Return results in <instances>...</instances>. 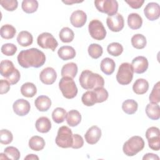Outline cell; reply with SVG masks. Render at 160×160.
<instances>
[{
  "mask_svg": "<svg viewBox=\"0 0 160 160\" xmlns=\"http://www.w3.org/2000/svg\"><path fill=\"white\" fill-rule=\"evenodd\" d=\"M19 64L24 68L33 67L38 68L46 61L44 53L37 48H30L21 51L17 57Z\"/></svg>",
  "mask_w": 160,
  "mask_h": 160,
  "instance_id": "1",
  "label": "cell"
},
{
  "mask_svg": "<svg viewBox=\"0 0 160 160\" xmlns=\"http://www.w3.org/2000/svg\"><path fill=\"white\" fill-rule=\"evenodd\" d=\"M79 83L84 89H94L99 87H104V78L97 73L90 70L83 71L79 76Z\"/></svg>",
  "mask_w": 160,
  "mask_h": 160,
  "instance_id": "2",
  "label": "cell"
},
{
  "mask_svg": "<svg viewBox=\"0 0 160 160\" xmlns=\"http://www.w3.org/2000/svg\"><path fill=\"white\" fill-rule=\"evenodd\" d=\"M144 147L143 139L139 136H134L126 141L122 147L123 152L128 156H133L142 151Z\"/></svg>",
  "mask_w": 160,
  "mask_h": 160,
  "instance_id": "3",
  "label": "cell"
},
{
  "mask_svg": "<svg viewBox=\"0 0 160 160\" xmlns=\"http://www.w3.org/2000/svg\"><path fill=\"white\" fill-rule=\"evenodd\" d=\"M59 88L63 96L67 99H72L78 94V88L73 79L70 77H62L59 82Z\"/></svg>",
  "mask_w": 160,
  "mask_h": 160,
  "instance_id": "4",
  "label": "cell"
},
{
  "mask_svg": "<svg viewBox=\"0 0 160 160\" xmlns=\"http://www.w3.org/2000/svg\"><path fill=\"white\" fill-rule=\"evenodd\" d=\"M72 135L71 129L68 126L60 127L55 139L56 145L62 148H71L73 142Z\"/></svg>",
  "mask_w": 160,
  "mask_h": 160,
  "instance_id": "5",
  "label": "cell"
},
{
  "mask_svg": "<svg viewBox=\"0 0 160 160\" xmlns=\"http://www.w3.org/2000/svg\"><path fill=\"white\" fill-rule=\"evenodd\" d=\"M133 74L134 71L131 64L128 62H123L119 67L116 80L121 85H128L132 81Z\"/></svg>",
  "mask_w": 160,
  "mask_h": 160,
  "instance_id": "6",
  "label": "cell"
},
{
  "mask_svg": "<svg viewBox=\"0 0 160 160\" xmlns=\"http://www.w3.org/2000/svg\"><path fill=\"white\" fill-rule=\"evenodd\" d=\"M94 5L98 11L107 14L108 16L116 14L118 10V2L115 0H96Z\"/></svg>",
  "mask_w": 160,
  "mask_h": 160,
  "instance_id": "7",
  "label": "cell"
},
{
  "mask_svg": "<svg viewBox=\"0 0 160 160\" xmlns=\"http://www.w3.org/2000/svg\"><path fill=\"white\" fill-rule=\"evenodd\" d=\"M88 30L91 36L96 40H102L106 36V31L103 24L98 19H93L90 21Z\"/></svg>",
  "mask_w": 160,
  "mask_h": 160,
  "instance_id": "8",
  "label": "cell"
},
{
  "mask_svg": "<svg viewBox=\"0 0 160 160\" xmlns=\"http://www.w3.org/2000/svg\"><path fill=\"white\" fill-rule=\"evenodd\" d=\"M146 138L148 141L149 147L154 151H159L160 149V132L157 127L149 128L146 132Z\"/></svg>",
  "mask_w": 160,
  "mask_h": 160,
  "instance_id": "9",
  "label": "cell"
},
{
  "mask_svg": "<svg viewBox=\"0 0 160 160\" xmlns=\"http://www.w3.org/2000/svg\"><path fill=\"white\" fill-rule=\"evenodd\" d=\"M38 44L43 49H49L54 51L58 46V42L49 32H42L37 38Z\"/></svg>",
  "mask_w": 160,
  "mask_h": 160,
  "instance_id": "10",
  "label": "cell"
},
{
  "mask_svg": "<svg viewBox=\"0 0 160 160\" xmlns=\"http://www.w3.org/2000/svg\"><path fill=\"white\" fill-rule=\"evenodd\" d=\"M106 24L111 31L119 32L123 29L124 26V18L121 14L117 12L116 14L107 18Z\"/></svg>",
  "mask_w": 160,
  "mask_h": 160,
  "instance_id": "11",
  "label": "cell"
},
{
  "mask_svg": "<svg viewBox=\"0 0 160 160\" xmlns=\"http://www.w3.org/2000/svg\"><path fill=\"white\" fill-rule=\"evenodd\" d=\"M12 108L15 114L19 116H24L29 113L31 106L27 100L18 99L13 103Z\"/></svg>",
  "mask_w": 160,
  "mask_h": 160,
  "instance_id": "12",
  "label": "cell"
},
{
  "mask_svg": "<svg viewBox=\"0 0 160 160\" xmlns=\"http://www.w3.org/2000/svg\"><path fill=\"white\" fill-rule=\"evenodd\" d=\"M144 13L148 19L155 21L159 18L160 6L156 2H149L144 9Z\"/></svg>",
  "mask_w": 160,
  "mask_h": 160,
  "instance_id": "13",
  "label": "cell"
},
{
  "mask_svg": "<svg viewBox=\"0 0 160 160\" xmlns=\"http://www.w3.org/2000/svg\"><path fill=\"white\" fill-rule=\"evenodd\" d=\"M131 64L134 72L142 74L148 69L149 63L146 58L142 56H139L132 59Z\"/></svg>",
  "mask_w": 160,
  "mask_h": 160,
  "instance_id": "14",
  "label": "cell"
},
{
  "mask_svg": "<svg viewBox=\"0 0 160 160\" xmlns=\"http://www.w3.org/2000/svg\"><path fill=\"white\" fill-rule=\"evenodd\" d=\"M57 78L56 71L51 67H48L41 71L39 74L40 81L44 84L50 85L53 84Z\"/></svg>",
  "mask_w": 160,
  "mask_h": 160,
  "instance_id": "15",
  "label": "cell"
},
{
  "mask_svg": "<svg viewBox=\"0 0 160 160\" xmlns=\"http://www.w3.org/2000/svg\"><path fill=\"white\" fill-rule=\"evenodd\" d=\"M101 137V130L96 126H92L89 128L84 135L86 141L89 144H94L97 143Z\"/></svg>",
  "mask_w": 160,
  "mask_h": 160,
  "instance_id": "16",
  "label": "cell"
},
{
  "mask_svg": "<svg viewBox=\"0 0 160 160\" xmlns=\"http://www.w3.org/2000/svg\"><path fill=\"white\" fill-rule=\"evenodd\" d=\"M87 21V15L82 10L74 11L70 16L71 24L75 28L82 27Z\"/></svg>",
  "mask_w": 160,
  "mask_h": 160,
  "instance_id": "17",
  "label": "cell"
},
{
  "mask_svg": "<svg viewBox=\"0 0 160 160\" xmlns=\"http://www.w3.org/2000/svg\"><path fill=\"white\" fill-rule=\"evenodd\" d=\"M34 104L39 111H47L51 106V100L48 96L41 95L35 99Z\"/></svg>",
  "mask_w": 160,
  "mask_h": 160,
  "instance_id": "18",
  "label": "cell"
},
{
  "mask_svg": "<svg viewBox=\"0 0 160 160\" xmlns=\"http://www.w3.org/2000/svg\"><path fill=\"white\" fill-rule=\"evenodd\" d=\"M36 130L41 133H46L49 132L51 128V122L47 117L42 116L39 118L35 123Z\"/></svg>",
  "mask_w": 160,
  "mask_h": 160,
  "instance_id": "19",
  "label": "cell"
},
{
  "mask_svg": "<svg viewBox=\"0 0 160 160\" xmlns=\"http://www.w3.org/2000/svg\"><path fill=\"white\" fill-rule=\"evenodd\" d=\"M58 54L62 60L67 61L76 56V51L72 46H64L58 49Z\"/></svg>",
  "mask_w": 160,
  "mask_h": 160,
  "instance_id": "20",
  "label": "cell"
},
{
  "mask_svg": "<svg viewBox=\"0 0 160 160\" xmlns=\"http://www.w3.org/2000/svg\"><path fill=\"white\" fill-rule=\"evenodd\" d=\"M101 70L106 75L112 74L115 69L116 64L113 59L109 58H104L100 64Z\"/></svg>",
  "mask_w": 160,
  "mask_h": 160,
  "instance_id": "21",
  "label": "cell"
},
{
  "mask_svg": "<svg viewBox=\"0 0 160 160\" xmlns=\"http://www.w3.org/2000/svg\"><path fill=\"white\" fill-rule=\"evenodd\" d=\"M66 119L68 125L71 127H74L80 123L81 121V115L78 111L72 109L67 112Z\"/></svg>",
  "mask_w": 160,
  "mask_h": 160,
  "instance_id": "22",
  "label": "cell"
},
{
  "mask_svg": "<svg viewBox=\"0 0 160 160\" xmlns=\"http://www.w3.org/2000/svg\"><path fill=\"white\" fill-rule=\"evenodd\" d=\"M78 66L74 62H69L64 64L61 71V74L62 77H70L71 78H74L76 77L78 73Z\"/></svg>",
  "mask_w": 160,
  "mask_h": 160,
  "instance_id": "23",
  "label": "cell"
},
{
  "mask_svg": "<svg viewBox=\"0 0 160 160\" xmlns=\"http://www.w3.org/2000/svg\"><path fill=\"white\" fill-rule=\"evenodd\" d=\"M149 89V83L147 80L139 78L136 80L132 85V90L137 94H145Z\"/></svg>",
  "mask_w": 160,
  "mask_h": 160,
  "instance_id": "24",
  "label": "cell"
},
{
  "mask_svg": "<svg viewBox=\"0 0 160 160\" xmlns=\"http://www.w3.org/2000/svg\"><path fill=\"white\" fill-rule=\"evenodd\" d=\"M146 113L152 120H158L160 118V108L158 104L150 102L146 107Z\"/></svg>",
  "mask_w": 160,
  "mask_h": 160,
  "instance_id": "25",
  "label": "cell"
},
{
  "mask_svg": "<svg viewBox=\"0 0 160 160\" xmlns=\"http://www.w3.org/2000/svg\"><path fill=\"white\" fill-rule=\"evenodd\" d=\"M128 24L131 29H138L142 24V19L138 13H131L128 17Z\"/></svg>",
  "mask_w": 160,
  "mask_h": 160,
  "instance_id": "26",
  "label": "cell"
},
{
  "mask_svg": "<svg viewBox=\"0 0 160 160\" xmlns=\"http://www.w3.org/2000/svg\"><path fill=\"white\" fill-rule=\"evenodd\" d=\"M17 41L20 46L27 47L32 44L33 42V37L29 32L27 31H22L17 36Z\"/></svg>",
  "mask_w": 160,
  "mask_h": 160,
  "instance_id": "27",
  "label": "cell"
},
{
  "mask_svg": "<svg viewBox=\"0 0 160 160\" xmlns=\"http://www.w3.org/2000/svg\"><path fill=\"white\" fill-rule=\"evenodd\" d=\"M15 68L14 66V64L12 61L5 59L2 60L1 62L0 65V72L2 76L7 78L15 70Z\"/></svg>",
  "mask_w": 160,
  "mask_h": 160,
  "instance_id": "28",
  "label": "cell"
},
{
  "mask_svg": "<svg viewBox=\"0 0 160 160\" xmlns=\"http://www.w3.org/2000/svg\"><path fill=\"white\" fill-rule=\"evenodd\" d=\"M45 144L44 139L39 136H34L31 137L29 141V148L35 151H39L43 149Z\"/></svg>",
  "mask_w": 160,
  "mask_h": 160,
  "instance_id": "29",
  "label": "cell"
},
{
  "mask_svg": "<svg viewBox=\"0 0 160 160\" xmlns=\"http://www.w3.org/2000/svg\"><path fill=\"white\" fill-rule=\"evenodd\" d=\"M21 92L24 97L32 98L37 93V88L33 83L28 82L21 86Z\"/></svg>",
  "mask_w": 160,
  "mask_h": 160,
  "instance_id": "30",
  "label": "cell"
},
{
  "mask_svg": "<svg viewBox=\"0 0 160 160\" xmlns=\"http://www.w3.org/2000/svg\"><path fill=\"white\" fill-rule=\"evenodd\" d=\"M138 104L134 99L125 100L122 104V111L128 114H133L138 110Z\"/></svg>",
  "mask_w": 160,
  "mask_h": 160,
  "instance_id": "31",
  "label": "cell"
},
{
  "mask_svg": "<svg viewBox=\"0 0 160 160\" xmlns=\"http://www.w3.org/2000/svg\"><path fill=\"white\" fill-rule=\"evenodd\" d=\"M82 102L86 106H92L97 103V97L95 92L92 91H88L83 93L81 97Z\"/></svg>",
  "mask_w": 160,
  "mask_h": 160,
  "instance_id": "32",
  "label": "cell"
},
{
  "mask_svg": "<svg viewBox=\"0 0 160 160\" xmlns=\"http://www.w3.org/2000/svg\"><path fill=\"white\" fill-rule=\"evenodd\" d=\"M131 44L132 46L138 49H141L145 48L146 46L147 41L146 37L141 34H134L131 38Z\"/></svg>",
  "mask_w": 160,
  "mask_h": 160,
  "instance_id": "33",
  "label": "cell"
},
{
  "mask_svg": "<svg viewBox=\"0 0 160 160\" xmlns=\"http://www.w3.org/2000/svg\"><path fill=\"white\" fill-rule=\"evenodd\" d=\"M16 30L14 26L11 24H4L0 29L1 36L5 39H10L14 37Z\"/></svg>",
  "mask_w": 160,
  "mask_h": 160,
  "instance_id": "34",
  "label": "cell"
},
{
  "mask_svg": "<svg viewBox=\"0 0 160 160\" xmlns=\"http://www.w3.org/2000/svg\"><path fill=\"white\" fill-rule=\"evenodd\" d=\"M38 2L36 0H24L21 4L23 11L28 14L36 12L38 8Z\"/></svg>",
  "mask_w": 160,
  "mask_h": 160,
  "instance_id": "35",
  "label": "cell"
},
{
  "mask_svg": "<svg viewBox=\"0 0 160 160\" xmlns=\"http://www.w3.org/2000/svg\"><path fill=\"white\" fill-rule=\"evenodd\" d=\"M60 40L63 42H70L74 38V33L73 31L68 27H64L61 29L59 33Z\"/></svg>",
  "mask_w": 160,
  "mask_h": 160,
  "instance_id": "36",
  "label": "cell"
},
{
  "mask_svg": "<svg viewBox=\"0 0 160 160\" xmlns=\"http://www.w3.org/2000/svg\"><path fill=\"white\" fill-rule=\"evenodd\" d=\"M89 55L93 59H98L103 52V49L101 46L96 43L91 44L88 49Z\"/></svg>",
  "mask_w": 160,
  "mask_h": 160,
  "instance_id": "37",
  "label": "cell"
},
{
  "mask_svg": "<svg viewBox=\"0 0 160 160\" xmlns=\"http://www.w3.org/2000/svg\"><path fill=\"white\" fill-rule=\"evenodd\" d=\"M66 111L62 108H56L54 109L52 112V120L58 124L64 122L66 116Z\"/></svg>",
  "mask_w": 160,
  "mask_h": 160,
  "instance_id": "38",
  "label": "cell"
},
{
  "mask_svg": "<svg viewBox=\"0 0 160 160\" xmlns=\"http://www.w3.org/2000/svg\"><path fill=\"white\" fill-rule=\"evenodd\" d=\"M108 52L112 56H119L123 51L122 46L119 42H112L110 43L107 47Z\"/></svg>",
  "mask_w": 160,
  "mask_h": 160,
  "instance_id": "39",
  "label": "cell"
},
{
  "mask_svg": "<svg viewBox=\"0 0 160 160\" xmlns=\"http://www.w3.org/2000/svg\"><path fill=\"white\" fill-rule=\"evenodd\" d=\"M149 99L151 102L158 104L160 102V82L158 81L154 84L152 91L149 96Z\"/></svg>",
  "mask_w": 160,
  "mask_h": 160,
  "instance_id": "40",
  "label": "cell"
},
{
  "mask_svg": "<svg viewBox=\"0 0 160 160\" xmlns=\"http://www.w3.org/2000/svg\"><path fill=\"white\" fill-rule=\"evenodd\" d=\"M4 152L8 159L18 160L20 158L19 151L14 146H8L4 149Z\"/></svg>",
  "mask_w": 160,
  "mask_h": 160,
  "instance_id": "41",
  "label": "cell"
},
{
  "mask_svg": "<svg viewBox=\"0 0 160 160\" xmlns=\"http://www.w3.org/2000/svg\"><path fill=\"white\" fill-rule=\"evenodd\" d=\"M97 97V103H101L106 101L108 98L109 94L107 90L103 87L96 88L93 89Z\"/></svg>",
  "mask_w": 160,
  "mask_h": 160,
  "instance_id": "42",
  "label": "cell"
},
{
  "mask_svg": "<svg viewBox=\"0 0 160 160\" xmlns=\"http://www.w3.org/2000/svg\"><path fill=\"white\" fill-rule=\"evenodd\" d=\"M13 139V136L11 131L8 129H1L0 131V142L2 144H9Z\"/></svg>",
  "mask_w": 160,
  "mask_h": 160,
  "instance_id": "43",
  "label": "cell"
},
{
  "mask_svg": "<svg viewBox=\"0 0 160 160\" xmlns=\"http://www.w3.org/2000/svg\"><path fill=\"white\" fill-rule=\"evenodd\" d=\"M1 52L8 56H13L17 51V47L12 43H6L3 44L1 48Z\"/></svg>",
  "mask_w": 160,
  "mask_h": 160,
  "instance_id": "44",
  "label": "cell"
},
{
  "mask_svg": "<svg viewBox=\"0 0 160 160\" xmlns=\"http://www.w3.org/2000/svg\"><path fill=\"white\" fill-rule=\"evenodd\" d=\"M0 4L3 8L8 11H14L18 6V2L16 0H1Z\"/></svg>",
  "mask_w": 160,
  "mask_h": 160,
  "instance_id": "45",
  "label": "cell"
},
{
  "mask_svg": "<svg viewBox=\"0 0 160 160\" xmlns=\"http://www.w3.org/2000/svg\"><path fill=\"white\" fill-rule=\"evenodd\" d=\"M72 138L73 142L71 148L73 149H79L82 148V146L84 145V140L78 134H73Z\"/></svg>",
  "mask_w": 160,
  "mask_h": 160,
  "instance_id": "46",
  "label": "cell"
},
{
  "mask_svg": "<svg viewBox=\"0 0 160 160\" xmlns=\"http://www.w3.org/2000/svg\"><path fill=\"white\" fill-rule=\"evenodd\" d=\"M20 77H21V75H20V72L16 68L14 71L9 76H8L7 78H6V80L11 84V85H13V84H16L20 79Z\"/></svg>",
  "mask_w": 160,
  "mask_h": 160,
  "instance_id": "47",
  "label": "cell"
},
{
  "mask_svg": "<svg viewBox=\"0 0 160 160\" xmlns=\"http://www.w3.org/2000/svg\"><path fill=\"white\" fill-rule=\"evenodd\" d=\"M11 84L5 79H1L0 81V94H3L7 93L10 89Z\"/></svg>",
  "mask_w": 160,
  "mask_h": 160,
  "instance_id": "48",
  "label": "cell"
},
{
  "mask_svg": "<svg viewBox=\"0 0 160 160\" xmlns=\"http://www.w3.org/2000/svg\"><path fill=\"white\" fill-rule=\"evenodd\" d=\"M125 2L129 4V6L132 9H139L140 8L143 3L144 2V0H130L125 1Z\"/></svg>",
  "mask_w": 160,
  "mask_h": 160,
  "instance_id": "49",
  "label": "cell"
},
{
  "mask_svg": "<svg viewBox=\"0 0 160 160\" xmlns=\"http://www.w3.org/2000/svg\"><path fill=\"white\" fill-rule=\"evenodd\" d=\"M143 160H159V158L157 154L153 153H147L142 157Z\"/></svg>",
  "mask_w": 160,
  "mask_h": 160,
  "instance_id": "50",
  "label": "cell"
},
{
  "mask_svg": "<svg viewBox=\"0 0 160 160\" xmlns=\"http://www.w3.org/2000/svg\"><path fill=\"white\" fill-rule=\"evenodd\" d=\"M24 159H39V158L38 156H37L36 154H28L27 156H26L24 158Z\"/></svg>",
  "mask_w": 160,
  "mask_h": 160,
  "instance_id": "51",
  "label": "cell"
},
{
  "mask_svg": "<svg viewBox=\"0 0 160 160\" xmlns=\"http://www.w3.org/2000/svg\"><path fill=\"white\" fill-rule=\"evenodd\" d=\"M82 1H72V0H68V1H62V2L68 4V5H71L74 3H79V2H82Z\"/></svg>",
  "mask_w": 160,
  "mask_h": 160,
  "instance_id": "52",
  "label": "cell"
},
{
  "mask_svg": "<svg viewBox=\"0 0 160 160\" xmlns=\"http://www.w3.org/2000/svg\"><path fill=\"white\" fill-rule=\"evenodd\" d=\"M0 159H8V157L6 156V154H5V153L4 152V153H1L0 154Z\"/></svg>",
  "mask_w": 160,
  "mask_h": 160,
  "instance_id": "53",
  "label": "cell"
}]
</instances>
